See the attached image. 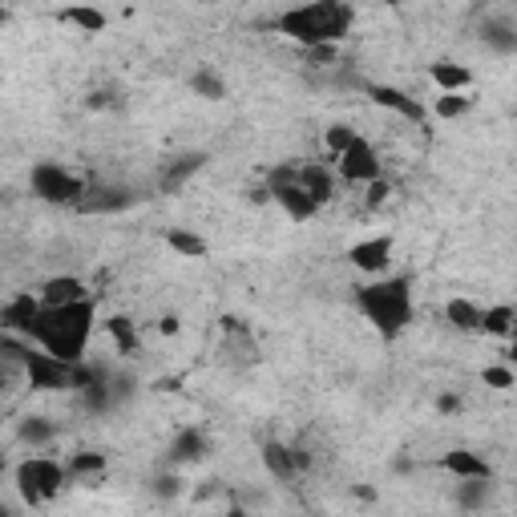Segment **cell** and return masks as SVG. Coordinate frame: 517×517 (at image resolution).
I'll return each mask as SVG.
<instances>
[{
  "label": "cell",
  "instance_id": "cell-12",
  "mask_svg": "<svg viewBox=\"0 0 517 517\" xmlns=\"http://www.w3.org/2000/svg\"><path fill=\"white\" fill-rule=\"evenodd\" d=\"M259 461H263V469H267L275 481H295V477L307 469V457H303L299 449L283 445V441H263Z\"/></svg>",
  "mask_w": 517,
  "mask_h": 517
},
{
  "label": "cell",
  "instance_id": "cell-4",
  "mask_svg": "<svg viewBox=\"0 0 517 517\" xmlns=\"http://www.w3.org/2000/svg\"><path fill=\"white\" fill-rule=\"evenodd\" d=\"M13 481H17L21 497H25L33 509H41V505H49V501H57V497L65 493V485H69V465L57 461V457H49V453H29L25 461H17Z\"/></svg>",
  "mask_w": 517,
  "mask_h": 517
},
{
  "label": "cell",
  "instance_id": "cell-31",
  "mask_svg": "<svg viewBox=\"0 0 517 517\" xmlns=\"http://www.w3.org/2000/svg\"><path fill=\"white\" fill-rule=\"evenodd\" d=\"M384 202H388V182L384 178L368 182V206H384Z\"/></svg>",
  "mask_w": 517,
  "mask_h": 517
},
{
  "label": "cell",
  "instance_id": "cell-25",
  "mask_svg": "<svg viewBox=\"0 0 517 517\" xmlns=\"http://www.w3.org/2000/svg\"><path fill=\"white\" fill-rule=\"evenodd\" d=\"M106 336L114 340V348H118V356H138V348H142V340H138V328H134V320H126V316H110L106 324Z\"/></svg>",
  "mask_w": 517,
  "mask_h": 517
},
{
  "label": "cell",
  "instance_id": "cell-8",
  "mask_svg": "<svg viewBox=\"0 0 517 517\" xmlns=\"http://www.w3.org/2000/svg\"><path fill=\"white\" fill-rule=\"evenodd\" d=\"M336 174L344 178V182H352V186H368V182H376V178H384V162H380V154H376V146L360 134L336 162Z\"/></svg>",
  "mask_w": 517,
  "mask_h": 517
},
{
  "label": "cell",
  "instance_id": "cell-28",
  "mask_svg": "<svg viewBox=\"0 0 517 517\" xmlns=\"http://www.w3.org/2000/svg\"><path fill=\"white\" fill-rule=\"evenodd\" d=\"M356 138H360V134H356L348 122H332V126L324 130V154L336 162V158H340V154H344V150H348Z\"/></svg>",
  "mask_w": 517,
  "mask_h": 517
},
{
  "label": "cell",
  "instance_id": "cell-7",
  "mask_svg": "<svg viewBox=\"0 0 517 517\" xmlns=\"http://www.w3.org/2000/svg\"><path fill=\"white\" fill-rule=\"evenodd\" d=\"M21 368H25V384L33 392H61V388H73L77 384V364L45 352L41 344H25V356H21Z\"/></svg>",
  "mask_w": 517,
  "mask_h": 517
},
{
  "label": "cell",
  "instance_id": "cell-36",
  "mask_svg": "<svg viewBox=\"0 0 517 517\" xmlns=\"http://www.w3.org/2000/svg\"><path fill=\"white\" fill-rule=\"evenodd\" d=\"M513 5H517V0H513Z\"/></svg>",
  "mask_w": 517,
  "mask_h": 517
},
{
  "label": "cell",
  "instance_id": "cell-18",
  "mask_svg": "<svg viewBox=\"0 0 517 517\" xmlns=\"http://www.w3.org/2000/svg\"><path fill=\"white\" fill-rule=\"evenodd\" d=\"M429 81L437 85V93H469L473 89V69L461 65V61H433Z\"/></svg>",
  "mask_w": 517,
  "mask_h": 517
},
{
  "label": "cell",
  "instance_id": "cell-11",
  "mask_svg": "<svg viewBox=\"0 0 517 517\" xmlns=\"http://www.w3.org/2000/svg\"><path fill=\"white\" fill-rule=\"evenodd\" d=\"M392 251H396L392 235H372V239H360V243H352V247H348V263H352L360 275L376 279V275H388Z\"/></svg>",
  "mask_w": 517,
  "mask_h": 517
},
{
  "label": "cell",
  "instance_id": "cell-27",
  "mask_svg": "<svg viewBox=\"0 0 517 517\" xmlns=\"http://www.w3.org/2000/svg\"><path fill=\"white\" fill-rule=\"evenodd\" d=\"M473 110V97L469 93H437V101H433V114L441 118V122H457V118H465Z\"/></svg>",
  "mask_w": 517,
  "mask_h": 517
},
{
  "label": "cell",
  "instance_id": "cell-22",
  "mask_svg": "<svg viewBox=\"0 0 517 517\" xmlns=\"http://www.w3.org/2000/svg\"><path fill=\"white\" fill-rule=\"evenodd\" d=\"M517 328V307L509 303H493V307H481V328L485 336H497V340H509Z\"/></svg>",
  "mask_w": 517,
  "mask_h": 517
},
{
  "label": "cell",
  "instance_id": "cell-19",
  "mask_svg": "<svg viewBox=\"0 0 517 517\" xmlns=\"http://www.w3.org/2000/svg\"><path fill=\"white\" fill-rule=\"evenodd\" d=\"M299 178H303L307 194H312L320 206L336 198V170L328 162H299Z\"/></svg>",
  "mask_w": 517,
  "mask_h": 517
},
{
  "label": "cell",
  "instance_id": "cell-34",
  "mask_svg": "<svg viewBox=\"0 0 517 517\" xmlns=\"http://www.w3.org/2000/svg\"><path fill=\"white\" fill-rule=\"evenodd\" d=\"M178 485H182L178 477H162V481H158V493H162V497H174V493H178Z\"/></svg>",
  "mask_w": 517,
  "mask_h": 517
},
{
  "label": "cell",
  "instance_id": "cell-6",
  "mask_svg": "<svg viewBox=\"0 0 517 517\" xmlns=\"http://www.w3.org/2000/svg\"><path fill=\"white\" fill-rule=\"evenodd\" d=\"M29 190H33V198H41L49 206H81L89 194L81 174H73L61 162H37L29 170Z\"/></svg>",
  "mask_w": 517,
  "mask_h": 517
},
{
  "label": "cell",
  "instance_id": "cell-2",
  "mask_svg": "<svg viewBox=\"0 0 517 517\" xmlns=\"http://www.w3.org/2000/svg\"><path fill=\"white\" fill-rule=\"evenodd\" d=\"M93 328H97V303L89 295L81 303L45 307L37 328H33V344H41L45 352H53V356H61L69 364H81V360H89Z\"/></svg>",
  "mask_w": 517,
  "mask_h": 517
},
{
  "label": "cell",
  "instance_id": "cell-16",
  "mask_svg": "<svg viewBox=\"0 0 517 517\" xmlns=\"http://www.w3.org/2000/svg\"><path fill=\"white\" fill-rule=\"evenodd\" d=\"M65 465H69V481L73 485H101V481H106V469H110L106 453H97V449H81Z\"/></svg>",
  "mask_w": 517,
  "mask_h": 517
},
{
  "label": "cell",
  "instance_id": "cell-24",
  "mask_svg": "<svg viewBox=\"0 0 517 517\" xmlns=\"http://www.w3.org/2000/svg\"><path fill=\"white\" fill-rule=\"evenodd\" d=\"M481 41L493 49V53H517V29L505 21V17H489L485 25H481Z\"/></svg>",
  "mask_w": 517,
  "mask_h": 517
},
{
  "label": "cell",
  "instance_id": "cell-20",
  "mask_svg": "<svg viewBox=\"0 0 517 517\" xmlns=\"http://www.w3.org/2000/svg\"><path fill=\"white\" fill-rule=\"evenodd\" d=\"M57 425L49 421V417H21L17 421V445H25V449H33V453H45L53 441H57Z\"/></svg>",
  "mask_w": 517,
  "mask_h": 517
},
{
  "label": "cell",
  "instance_id": "cell-23",
  "mask_svg": "<svg viewBox=\"0 0 517 517\" xmlns=\"http://www.w3.org/2000/svg\"><path fill=\"white\" fill-rule=\"evenodd\" d=\"M445 320H449L453 332H477V328H481V307H477L473 299L457 295V299L445 303Z\"/></svg>",
  "mask_w": 517,
  "mask_h": 517
},
{
  "label": "cell",
  "instance_id": "cell-15",
  "mask_svg": "<svg viewBox=\"0 0 517 517\" xmlns=\"http://www.w3.org/2000/svg\"><path fill=\"white\" fill-rule=\"evenodd\" d=\"M441 469L453 473L457 481H493V465H489L481 453H473V449H453V453H445V457H441Z\"/></svg>",
  "mask_w": 517,
  "mask_h": 517
},
{
  "label": "cell",
  "instance_id": "cell-3",
  "mask_svg": "<svg viewBox=\"0 0 517 517\" xmlns=\"http://www.w3.org/2000/svg\"><path fill=\"white\" fill-rule=\"evenodd\" d=\"M356 312L384 336L396 340L412 324V279L408 275H376L356 287Z\"/></svg>",
  "mask_w": 517,
  "mask_h": 517
},
{
  "label": "cell",
  "instance_id": "cell-32",
  "mask_svg": "<svg viewBox=\"0 0 517 517\" xmlns=\"http://www.w3.org/2000/svg\"><path fill=\"white\" fill-rule=\"evenodd\" d=\"M437 412H441V417H457V412H461V396H441L437 400Z\"/></svg>",
  "mask_w": 517,
  "mask_h": 517
},
{
  "label": "cell",
  "instance_id": "cell-5",
  "mask_svg": "<svg viewBox=\"0 0 517 517\" xmlns=\"http://www.w3.org/2000/svg\"><path fill=\"white\" fill-rule=\"evenodd\" d=\"M267 190H271V202L291 219V223H312L320 215V202L307 194L303 178H299V166L295 162H279L267 170Z\"/></svg>",
  "mask_w": 517,
  "mask_h": 517
},
{
  "label": "cell",
  "instance_id": "cell-10",
  "mask_svg": "<svg viewBox=\"0 0 517 517\" xmlns=\"http://www.w3.org/2000/svg\"><path fill=\"white\" fill-rule=\"evenodd\" d=\"M45 312V303L37 291H17L5 299V307H0V324H5V332H17L25 340H33V328Z\"/></svg>",
  "mask_w": 517,
  "mask_h": 517
},
{
  "label": "cell",
  "instance_id": "cell-9",
  "mask_svg": "<svg viewBox=\"0 0 517 517\" xmlns=\"http://www.w3.org/2000/svg\"><path fill=\"white\" fill-rule=\"evenodd\" d=\"M364 93H368L372 106L396 114L400 122L425 126V118H429V110L421 106V97H412V93H404V89H396V85H380V81H376V85H364Z\"/></svg>",
  "mask_w": 517,
  "mask_h": 517
},
{
  "label": "cell",
  "instance_id": "cell-30",
  "mask_svg": "<svg viewBox=\"0 0 517 517\" xmlns=\"http://www.w3.org/2000/svg\"><path fill=\"white\" fill-rule=\"evenodd\" d=\"M457 501H461L465 509H481V505L489 501V481H461V485H457Z\"/></svg>",
  "mask_w": 517,
  "mask_h": 517
},
{
  "label": "cell",
  "instance_id": "cell-14",
  "mask_svg": "<svg viewBox=\"0 0 517 517\" xmlns=\"http://www.w3.org/2000/svg\"><path fill=\"white\" fill-rule=\"evenodd\" d=\"M170 465H198V461H206L211 457V441H206V433L202 429H194V425H186V429H178V437L170 441Z\"/></svg>",
  "mask_w": 517,
  "mask_h": 517
},
{
  "label": "cell",
  "instance_id": "cell-1",
  "mask_svg": "<svg viewBox=\"0 0 517 517\" xmlns=\"http://www.w3.org/2000/svg\"><path fill=\"white\" fill-rule=\"evenodd\" d=\"M352 21H356V9L348 0H307V5L279 13L271 29L295 41L299 49H324V45H340L352 33Z\"/></svg>",
  "mask_w": 517,
  "mask_h": 517
},
{
  "label": "cell",
  "instance_id": "cell-13",
  "mask_svg": "<svg viewBox=\"0 0 517 517\" xmlns=\"http://www.w3.org/2000/svg\"><path fill=\"white\" fill-rule=\"evenodd\" d=\"M41 303L45 307H65V303H81V299H89L93 291H89V283L81 279V275H49L45 283H41Z\"/></svg>",
  "mask_w": 517,
  "mask_h": 517
},
{
  "label": "cell",
  "instance_id": "cell-29",
  "mask_svg": "<svg viewBox=\"0 0 517 517\" xmlns=\"http://www.w3.org/2000/svg\"><path fill=\"white\" fill-rule=\"evenodd\" d=\"M481 384L485 388H497V392H509V388H517V368L513 364H489L485 372H481Z\"/></svg>",
  "mask_w": 517,
  "mask_h": 517
},
{
  "label": "cell",
  "instance_id": "cell-33",
  "mask_svg": "<svg viewBox=\"0 0 517 517\" xmlns=\"http://www.w3.org/2000/svg\"><path fill=\"white\" fill-rule=\"evenodd\" d=\"M158 332H162V336H178V332H182V320H178V316H162V320H158Z\"/></svg>",
  "mask_w": 517,
  "mask_h": 517
},
{
  "label": "cell",
  "instance_id": "cell-17",
  "mask_svg": "<svg viewBox=\"0 0 517 517\" xmlns=\"http://www.w3.org/2000/svg\"><path fill=\"white\" fill-rule=\"evenodd\" d=\"M53 17H57L61 25H69V29L85 33V37H97V33H106V29H110V17L101 13L97 5H69V9H57Z\"/></svg>",
  "mask_w": 517,
  "mask_h": 517
},
{
  "label": "cell",
  "instance_id": "cell-35",
  "mask_svg": "<svg viewBox=\"0 0 517 517\" xmlns=\"http://www.w3.org/2000/svg\"><path fill=\"white\" fill-rule=\"evenodd\" d=\"M505 364L517 368V336H509V348H505Z\"/></svg>",
  "mask_w": 517,
  "mask_h": 517
},
{
  "label": "cell",
  "instance_id": "cell-21",
  "mask_svg": "<svg viewBox=\"0 0 517 517\" xmlns=\"http://www.w3.org/2000/svg\"><path fill=\"white\" fill-rule=\"evenodd\" d=\"M162 239H166V247H170L178 259H206V255H211V243H206L194 227H170Z\"/></svg>",
  "mask_w": 517,
  "mask_h": 517
},
{
  "label": "cell",
  "instance_id": "cell-26",
  "mask_svg": "<svg viewBox=\"0 0 517 517\" xmlns=\"http://www.w3.org/2000/svg\"><path fill=\"white\" fill-rule=\"evenodd\" d=\"M190 93L202 97V101H223V97H227V81H223L211 65H202V69L190 73Z\"/></svg>",
  "mask_w": 517,
  "mask_h": 517
}]
</instances>
